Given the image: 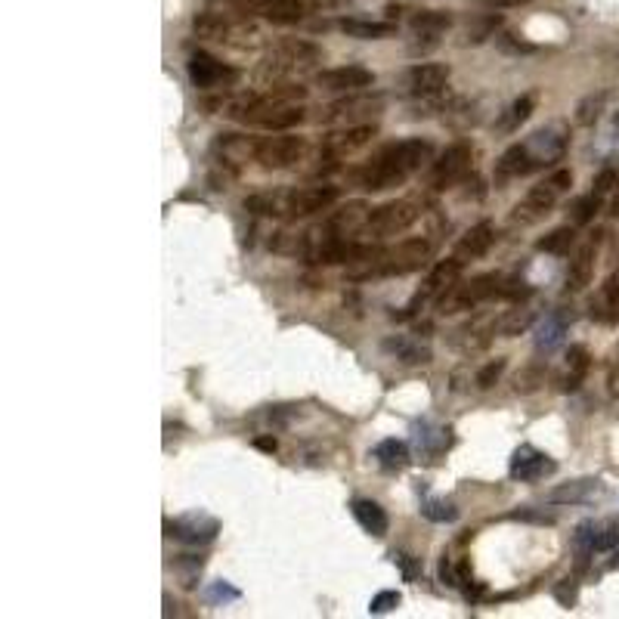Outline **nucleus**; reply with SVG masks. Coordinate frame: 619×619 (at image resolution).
<instances>
[{"mask_svg": "<svg viewBox=\"0 0 619 619\" xmlns=\"http://www.w3.org/2000/svg\"><path fill=\"white\" fill-rule=\"evenodd\" d=\"M434 158V146L421 137L403 140L387 146L384 152H378L369 165L356 174V186L366 189V192H384V189H394L400 183H406L415 171H421Z\"/></svg>", "mask_w": 619, "mask_h": 619, "instance_id": "f257e3e1", "label": "nucleus"}, {"mask_svg": "<svg viewBox=\"0 0 619 619\" xmlns=\"http://www.w3.org/2000/svg\"><path fill=\"white\" fill-rule=\"evenodd\" d=\"M304 96H307L304 87L279 84V87H270L267 93L245 96V100L230 106V115L251 121L257 127H267V130H288L304 121V106H301Z\"/></svg>", "mask_w": 619, "mask_h": 619, "instance_id": "f03ea898", "label": "nucleus"}, {"mask_svg": "<svg viewBox=\"0 0 619 619\" xmlns=\"http://www.w3.org/2000/svg\"><path fill=\"white\" fill-rule=\"evenodd\" d=\"M338 186L319 183V186H304V189H282V192H257L245 199V208L251 214H267V217H310L319 211H329L338 202Z\"/></svg>", "mask_w": 619, "mask_h": 619, "instance_id": "7ed1b4c3", "label": "nucleus"}, {"mask_svg": "<svg viewBox=\"0 0 619 619\" xmlns=\"http://www.w3.org/2000/svg\"><path fill=\"white\" fill-rule=\"evenodd\" d=\"M431 260V242L425 239H406L397 248H378V254L363 267H350L353 279H369V276H406L428 267Z\"/></svg>", "mask_w": 619, "mask_h": 619, "instance_id": "20e7f679", "label": "nucleus"}, {"mask_svg": "<svg viewBox=\"0 0 619 619\" xmlns=\"http://www.w3.org/2000/svg\"><path fill=\"white\" fill-rule=\"evenodd\" d=\"M511 282H505L502 276L496 273H483V276H474L468 282H455L446 295L437 301L440 313L452 316V313H462V310H474L477 304L490 301V298H508V295H517V288H508Z\"/></svg>", "mask_w": 619, "mask_h": 619, "instance_id": "39448f33", "label": "nucleus"}, {"mask_svg": "<svg viewBox=\"0 0 619 619\" xmlns=\"http://www.w3.org/2000/svg\"><path fill=\"white\" fill-rule=\"evenodd\" d=\"M251 158L257 161L264 171H285V168H295L298 161L307 155V140L304 137H260L248 146Z\"/></svg>", "mask_w": 619, "mask_h": 619, "instance_id": "423d86ee", "label": "nucleus"}, {"mask_svg": "<svg viewBox=\"0 0 619 619\" xmlns=\"http://www.w3.org/2000/svg\"><path fill=\"white\" fill-rule=\"evenodd\" d=\"M418 214L421 211L415 208V202H387L381 208H372V214H369V220H366L360 236H369V239L400 236L418 220Z\"/></svg>", "mask_w": 619, "mask_h": 619, "instance_id": "0eeeda50", "label": "nucleus"}, {"mask_svg": "<svg viewBox=\"0 0 619 619\" xmlns=\"http://www.w3.org/2000/svg\"><path fill=\"white\" fill-rule=\"evenodd\" d=\"M471 161H474L471 143H452L437 161H431L428 186H431V189H452L455 183H462V180L468 177Z\"/></svg>", "mask_w": 619, "mask_h": 619, "instance_id": "6e6552de", "label": "nucleus"}, {"mask_svg": "<svg viewBox=\"0 0 619 619\" xmlns=\"http://www.w3.org/2000/svg\"><path fill=\"white\" fill-rule=\"evenodd\" d=\"M319 59H322V53L313 44H307V41H285V44H279L273 50V56L264 65V72H270L273 78L285 75V72L288 75L291 72H304V69H310V65L319 62Z\"/></svg>", "mask_w": 619, "mask_h": 619, "instance_id": "1a4fd4ad", "label": "nucleus"}, {"mask_svg": "<svg viewBox=\"0 0 619 619\" xmlns=\"http://www.w3.org/2000/svg\"><path fill=\"white\" fill-rule=\"evenodd\" d=\"M189 81L195 90H214L220 84L226 87L236 81V69H230V65L211 56L208 50H195L189 56Z\"/></svg>", "mask_w": 619, "mask_h": 619, "instance_id": "9d476101", "label": "nucleus"}, {"mask_svg": "<svg viewBox=\"0 0 619 619\" xmlns=\"http://www.w3.org/2000/svg\"><path fill=\"white\" fill-rule=\"evenodd\" d=\"M412 25V53H428L440 44V35L452 25V16L443 10H415V16L409 19Z\"/></svg>", "mask_w": 619, "mask_h": 619, "instance_id": "9b49d317", "label": "nucleus"}, {"mask_svg": "<svg viewBox=\"0 0 619 619\" xmlns=\"http://www.w3.org/2000/svg\"><path fill=\"white\" fill-rule=\"evenodd\" d=\"M558 471V462L551 455L539 452L536 446H520L511 459V477L524 483H539Z\"/></svg>", "mask_w": 619, "mask_h": 619, "instance_id": "f8f14e48", "label": "nucleus"}, {"mask_svg": "<svg viewBox=\"0 0 619 619\" xmlns=\"http://www.w3.org/2000/svg\"><path fill=\"white\" fill-rule=\"evenodd\" d=\"M372 84H375V72L363 69V65H341V69H325L316 75V87L332 93H356Z\"/></svg>", "mask_w": 619, "mask_h": 619, "instance_id": "ddd939ff", "label": "nucleus"}, {"mask_svg": "<svg viewBox=\"0 0 619 619\" xmlns=\"http://www.w3.org/2000/svg\"><path fill=\"white\" fill-rule=\"evenodd\" d=\"M598 248H601V236L595 233L589 242H582L579 251L573 254L570 267H567V276H564V288L570 295H579V291L592 282L595 276V260H598Z\"/></svg>", "mask_w": 619, "mask_h": 619, "instance_id": "4468645a", "label": "nucleus"}, {"mask_svg": "<svg viewBox=\"0 0 619 619\" xmlns=\"http://www.w3.org/2000/svg\"><path fill=\"white\" fill-rule=\"evenodd\" d=\"M558 195H561V189H558L555 183H551V180L533 186V189L524 195V199L517 202V208H514V220H517V223H536V220L548 217L551 208H555V202H558Z\"/></svg>", "mask_w": 619, "mask_h": 619, "instance_id": "2eb2a0df", "label": "nucleus"}, {"mask_svg": "<svg viewBox=\"0 0 619 619\" xmlns=\"http://www.w3.org/2000/svg\"><path fill=\"white\" fill-rule=\"evenodd\" d=\"M576 548L585 555H595V551H613L619 548V520H589L576 530Z\"/></svg>", "mask_w": 619, "mask_h": 619, "instance_id": "dca6fc26", "label": "nucleus"}, {"mask_svg": "<svg viewBox=\"0 0 619 619\" xmlns=\"http://www.w3.org/2000/svg\"><path fill=\"white\" fill-rule=\"evenodd\" d=\"M384 109V96L381 93H360V96H344V100L325 106L319 121H350V118H363L375 115Z\"/></svg>", "mask_w": 619, "mask_h": 619, "instance_id": "f3484780", "label": "nucleus"}, {"mask_svg": "<svg viewBox=\"0 0 619 619\" xmlns=\"http://www.w3.org/2000/svg\"><path fill=\"white\" fill-rule=\"evenodd\" d=\"M220 524L214 517H205V514H189V517H177V520H168V536L177 539V542H186V545H205L217 536Z\"/></svg>", "mask_w": 619, "mask_h": 619, "instance_id": "a211bd4d", "label": "nucleus"}, {"mask_svg": "<svg viewBox=\"0 0 619 619\" xmlns=\"http://www.w3.org/2000/svg\"><path fill=\"white\" fill-rule=\"evenodd\" d=\"M449 81V65L443 62H415L406 72V87L412 96H437Z\"/></svg>", "mask_w": 619, "mask_h": 619, "instance_id": "6ab92c4d", "label": "nucleus"}, {"mask_svg": "<svg viewBox=\"0 0 619 619\" xmlns=\"http://www.w3.org/2000/svg\"><path fill=\"white\" fill-rule=\"evenodd\" d=\"M462 267H465V264H462L459 257L440 260V264L431 270V276L425 279V288H421L418 295H415V304H421V301H434V298L440 301V298L446 295V291L462 279Z\"/></svg>", "mask_w": 619, "mask_h": 619, "instance_id": "aec40b11", "label": "nucleus"}, {"mask_svg": "<svg viewBox=\"0 0 619 619\" xmlns=\"http://www.w3.org/2000/svg\"><path fill=\"white\" fill-rule=\"evenodd\" d=\"M496 226L490 223V220H480V223H474L471 230L459 239V245H455V257L462 260H477V257H483V254H490V248L496 245Z\"/></svg>", "mask_w": 619, "mask_h": 619, "instance_id": "412c9836", "label": "nucleus"}, {"mask_svg": "<svg viewBox=\"0 0 619 619\" xmlns=\"http://www.w3.org/2000/svg\"><path fill=\"white\" fill-rule=\"evenodd\" d=\"M378 134V127L375 124H356V127H347V130H338V134L332 137H325L322 149L329 152V155H350L356 149H363L366 143H372V137Z\"/></svg>", "mask_w": 619, "mask_h": 619, "instance_id": "4be33fe9", "label": "nucleus"}, {"mask_svg": "<svg viewBox=\"0 0 619 619\" xmlns=\"http://www.w3.org/2000/svg\"><path fill=\"white\" fill-rule=\"evenodd\" d=\"M533 171H539V168H536V158H533V152H530L527 143L508 146V149L502 152V158L496 161V174H499L502 180L527 177V174H533Z\"/></svg>", "mask_w": 619, "mask_h": 619, "instance_id": "5701e85b", "label": "nucleus"}, {"mask_svg": "<svg viewBox=\"0 0 619 619\" xmlns=\"http://www.w3.org/2000/svg\"><path fill=\"white\" fill-rule=\"evenodd\" d=\"M257 13L276 25H295L307 16L304 0H257Z\"/></svg>", "mask_w": 619, "mask_h": 619, "instance_id": "b1692460", "label": "nucleus"}, {"mask_svg": "<svg viewBox=\"0 0 619 619\" xmlns=\"http://www.w3.org/2000/svg\"><path fill=\"white\" fill-rule=\"evenodd\" d=\"M350 511H353V517H356V524H360L366 533H372V536H387V527H390V520H387V511L378 505V502H372V499H356L353 505H350Z\"/></svg>", "mask_w": 619, "mask_h": 619, "instance_id": "393cba45", "label": "nucleus"}, {"mask_svg": "<svg viewBox=\"0 0 619 619\" xmlns=\"http://www.w3.org/2000/svg\"><path fill=\"white\" fill-rule=\"evenodd\" d=\"M384 350H387L390 356H397L403 366H425V363H431V350L421 344V341L406 338V335L387 338V341H384Z\"/></svg>", "mask_w": 619, "mask_h": 619, "instance_id": "a878e982", "label": "nucleus"}, {"mask_svg": "<svg viewBox=\"0 0 619 619\" xmlns=\"http://www.w3.org/2000/svg\"><path fill=\"white\" fill-rule=\"evenodd\" d=\"M338 28L347 38H360V41H384L397 35L394 22H369V19H341Z\"/></svg>", "mask_w": 619, "mask_h": 619, "instance_id": "bb28decb", "label": "nucleus"}, {"mask_svg": "<svg viewBox=\"0 0 619 619\" xmlns=\"http://www.w3.org/2000/svg\"><path fill=\"white\" fill-rule=\"evenodd\" d=\"M592 316L601 322H619V273L601 285L598 298L592 301Z\"/></svg>", "mask_w": 619, "mask_h": 619, "instance_id": "cd10ccee", "label": "nucleus"}, {"mask_svg": "<svg viewBox=\"0 0 619 619\" xmlns=\"http://www.w3.org/2000/svg\"><path fill=\"white\" fill-rule=\"evenodd\" d=\"M601 493V480H573V483H564L558 490H551L548 499L551 502H589Z\"/></svg>", "mask_w": 619, "mask_h": 619, "instance_id": "c85d7f7f", "label": "nucleus"}, {"mask_svg": "<svg viewBox=\"0 0 619 619\" xmlns=\"http://www.w3.org/2000/svg\"><path fill=\"white\" fill-rule=\"evenodd\" d=\"M375 459L384 471H403L409 465V446L403 440H381L375 446Z\"/></svg>", "mask_w": 619, "mask_h": 619, "instance_id": "c756f323", "label": "nucleus"}, {"mask_svg": "<svg viewBox=\"0 0 619 619\" xmlns=\"http://www.w3.org/2000/svg\"><path fill=\"white\" fill-rule=\"evenodd\" d=\"M533 109H536V96L533 93H524V96H517V100L505 109V115L499 118V130H517L520 124H524L530 115H533Z\"/></svg>", "mask_w": 619, "mask_h": 619, "instance_id": "7c9ffc66", "label": "nucleus"}, {"mask_svg": "<svg viewBox=\"0 0 619 619\" xmlns=\"http://www.w3.org/2000/svg\"><path fill=\"white\" fill-rule=\"evenodd\" d=\"M589 350L585 347H570L567 353V378H564V390H576L585 378V372H589Z\"/></svg>", "mask_w": 619, "mask_h": 619, "instance_id": "2f4dec72", "label": "nucleus"}, {"mask_svg": "<svg viewBox=\"0 0 619 619\" xmlns=\"http://www.w3.org/2000/svg\"><path fill=\"white\" fill-rule=\"evenodd\" d=\"M192 25L202 38H211V41H223L226 35H230V22H226L223 16H217V13H199Z\"/></svg>", "mask_w": 619, "mask_h": 619, "instance_id": "473e14b6", "label": "nucleus"}, {"mask_svg": "<svg viewBox=\"0 0 619 619\" xmlns=\"http://www.w3.org/2000/svg\"><path fill=\"white\" fill-rule=\"evenodd\" d=\"M576 242V230L573 226H558V230H551L545 239H539V251L545 254H567Z\"/></svg>", "mask_w": 619, "mask_h": 619, "instance_id": "72a5a7b5", "label": "nucleus"}, {"mask_svg": "<svg viewBox=\"0 0 619 619\" xmlns=\"http://www.w3.org/2000/svg\"><path fill=\"white\" fill-rule=\"evenodd\" d=\"M533 325V310H508L505 316H502V322H499V332L505 335V338H514V335H520V332H527Z\"/></svg>", "mask_w": 619, "mask_h": 619, "instance_id": "f704fd0d", "label": "nucleus"}, {"mask_svg": "<svg viewBox=\"0 0 619 619\" xmlns=\"http://www.w3.org/2000/svg\"><path fill=\"white\" fill-rule=\"evenodd\" d=\"M421 514L434 520V524H452V520H459V508L446 499H428L425 505H421Z\"/></svg>", "mask_w": 619, "mask_h": 619, "instance_id": "c9c22d12", "label": "nucleus"}, {"mask_svg": "<svg viewBox=\"0 0 619 619\" xmlns=\"http://www.w3.org/2000/svg\"><path fill=\"white\" fill-rule=\"evenodd\" d=\"M604 103H607V96H604V93H598V96H585V100L576 106V124H582V127L595 124V121L601 118V112H604Z\"/></svg>", "mask_w": 619, "mask_h": 619, "instance_id": "e433bc0d", "label": "nucleus"}, {"mask_svg": "<svg viewBox=\"0 0 619 619\" xmlns=\"http://www.w3.org/2000/svg\"><path fill=\"white\" fill-rule=\"evenodd\" d=\"M601 202H604V199H601L598 192H589V195H582V199H576V202H573V208H570V211H573V214H570V217H573V223H576V226L589 223V220L598 214Z\"/></svg>", "mask_w": 619, "mask_h": 619, "instance_id": "4c0bfd02", "label": "nucleus"}, {"mask_svg": "<svg viewBox=\"0 0 619 619\" xmlns=\"http://www.w3.org/2000/svg\"><path fill=\"white\" fill-rule=\"evenodd\" d=\"M561 335H564V319H561V316H551V319H545V325H542V335H539V347L551 350V347H555V344L561 341Z\"/></svg>", "mask_w": 619, "mask_h": 619, "instance_id": "58836bf2", "label": "nucleus"}, {"mask_svg": "<svg viewBox=\"0 0 619 619\" xmlns=\"http://www.w3.org/2000/svg\"><path fill=\"white\" fill-rule=\"evenodd\" d=\"M502 372H505V360H496V363H490V366H483L480 375H477V387H480V390H490V387L502 378Z\"/></svg>", "mask_w": 619, "mask_h": 619, "instance_id": "ea45409f", "label": "nucleus"}, {"mask_svg": "<svg viewBox=\"0 0 619 619\" xmlns=\"http://www.w3.org/2000/svg\"><path fill=\"white\" fill-rule=\"evenodd\" d=\"M400 604V592H378L369 604V613H390Z\"/></svg>", "mask_w": 619, "mask_h": 619, "instance_id": "a19ab883", "label": "nucleus"}, {"mask_svg": "<svg viewBox=\"0 0 619 619\" xmlns=\"http://www.w3.org/2000/svg\"><path fill=\"white\" fill-rule=\"evenodd\" d=\"M616 183H619V174L607 168V171H601V174L595 177V189H592V192H598L601 199H604L607 192H613V189H616Z\"/></svg>", "mask_w": 619, "mask_h": 619, "instance_id": "79ce46f5", "label": "nucleus"}, {"mask_svg": "<svg viewBox=\"0 0 619 619\" xmlns=\"http://www.w3.org/2000/svg\"><path fill=\"white\" fill-rule=\"evenodd\" d=\"M394 561L403 567V579H406V582H412V579L418 576V564H415L409 555H394Z\"/></svg>", "mask_w": 619, "mask_h": 619, "instance_id": "37998d69", "label": "nucleus"}, {"mask_svg": "<svg viewBox=\"0 0 619 619\" xmlns=\"http://www.w3.org/2000/svg\"><path fill=\"white\" fill-rule=\"evenodd\" d=\"M499 44H502L505 50H514V53H533V47H530V44H517V41H511L508 35H502V38H499Z\"/></svg>", "mask_w": 619, "mask_h": 619, "instance_id": "c03bdc74", "label": "nucleus"}, {"mask_svg": "<svg viewBox=\"0 0 619 619\" xmlns=\"http://www.w3.org/2000/svg\"><path fill=\"white\" fill-rule=\"evenodd\" d=\"M533 381H539V372H524V375H517V390H533V387H536Z\"/></svg>", "mask_w": 619, "mask_h": 619, "instance_id": "a18cd8bd", "label": "nucleus"}, {"mask_svg": "<svg viewBox=\"0 0 619 619\" xmlns=\"http://www.w3.org/2000/svg\"><path fill=\"white\" fill-rule=\"evenodd\" d=\"M483 4H490V7L505 10V7H524V4H530V0H483Z\"/></svg>", "mask_w": 619, "mask_h": 619, "instance_id": "49530a36", "label": "nucleus"}, {"mask_svg": "<svg viewBox=\"0 0 619 619\" xmlns=\"http://www.w3.org/2000/svg\"><path fill=\"white\" fill-rule=\"evenodd\" d=\"M254 446H257V449H264V452H276V440H273V437H260Z\"/></svg>", "mask_w": 619, "mask_h": 619, "instance_id": "de8ad7c7", "label": "nucleus"}, {"mask_svg": "<svg viewBox=\"0 0 619 619\" xmlns=\"http://www.w3.org/2000/svg\"><path fill=\"white\" fill-rule=\"evenodd\" d=\"M610 214L619 217V183H616V189H613V195H610Z\"/></svg>", "mask_w": 619, "mask_h": 619, "instance_id": "09e8293b", "label": "nucleus"}, {"mask_svg": "<svg viewBox=\"0 0 619 619\" xmlns=\"http://www.w3.org/2000/svg\"><path fill=\"white\" fill-rule=\"evenodd\" d=\"M616 124H619V115H616Z\"/></svg>", "mask_w": 619, "mask_h": 619, "instance_id": "8fccbe9b", "label": "nucleus"}]
</instances>
